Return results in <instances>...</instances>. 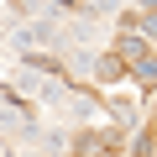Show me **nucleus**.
Segmentation results:
<instances>
[{
  "mask_svg": "<svg viewBox=\"0 0 157 157\" xmlns=\"http://www.w3.org/2000/svg\"><path fill=\"white\" fill-rule=\"evenodd\" d=\"M121 52H126L131 73H141V78H157V58H152V52H141V42H136V37H126V42H121Z\"/></svg>",
  "mask_w": 157,
  "mask_h": 157,
  "instance_id": "nucleus-1",
  "label": "nucleus"
}]
</instances>
